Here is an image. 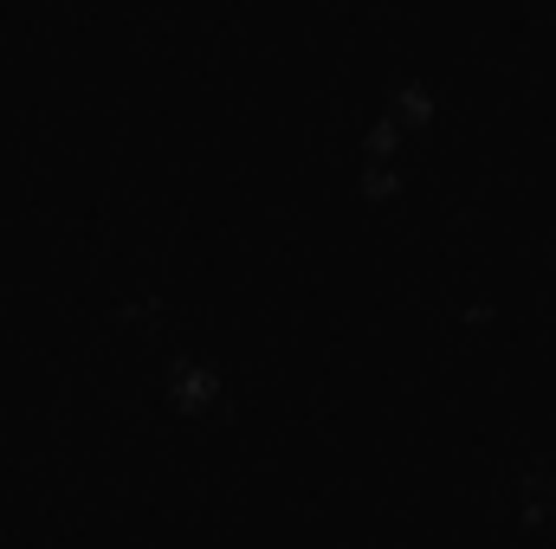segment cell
I'll use <instances>...</instances> for the list:
<instances>
[{
    "mask_svg": "<svg viewBox=\"0 0 556 549\" xmlns=\"http://www.w3.org/2000/svg\"><path fill=\"white\" fill-rule=\"evenodd\" d=\"M168 395H175L188 413H207L214 401H220V375L201 369L194 356H175V362H168Z\"/></svg>",
    "mask_w": 556,
    "mask_h": 549,
    "instance_id": "obj_1",
    "label": "cell"
},
{
    "mask_svg": "<svg viewBox=\"0 0 556 549\" xmlns=\"http://www.w3.org/2000/svg\"><path fill=\"white\" fill-rule=\"evenodd\" d=\"M427 117H433V85L408 78V85L395 91V111H389V124L402 130V124H427Z\"/></svg>",
    "mask_w": 556,
    "mask_h": 549,
    "instance_id": "obj_2",
    "label": "cell"
}]
</instances>
